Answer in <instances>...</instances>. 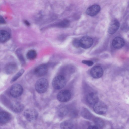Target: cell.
Returning a JSON list of instances; mask_svg holds the SVG:
<instances>
[{"label": "cell", "instance_id": "cell-24", "mask_svg": "<svg viewBox=\"0 0 129 129\" xmlns=\"http://www.w3.org/2000/svg\"><path fill=\"white\" fill-rule=\"evenodd\" d=\"M70 24L69 21L66 19L63 20L58 24L59 26L62 28H65L68 26Z\"/></svg>", "mask_w": 129, "mask_h": 129}, {"label": "cell", "instance_id": "cell-7", "mask_svg": "<svg viewBox=\"0 0 129 129\" xmlns=\"http://www.w3.org/2000/svg\"><path fill=\"white\" fill-rule=\"evenodd\" d=\"M93 110L94 112L97 114L103 115L106 112L107 107L103 103L99 101L94 105Z\"/></svg>", "mask_w": 129, "mask_h": 129}, {"label": "cell", "instance_id": "cell-22", "mask_svg": "<svg viewBox=\"0 0 129 129\" xmlns=\"http://www.w3.org/2000/svg\"><path fill=\"white\" fill-rule=\"evenodd\" d=\"M93 120L98 128H102L103 127L104 123L102 119L99 118L94 117Z\"/></svg>", "mask_w": 129, "mask_h": 129}, {"label": "cell", "instance_id": "cell-25", "mask_svg": "<svg viewBox=\"0 0 129 129\" xmlns=\"http://www.w3.org/2000/svg\"><path fill=\"white\" fill-rule=\"evenodd\" d=\"M72 44L75 47L78 48L80 46V40L77 39H74L72 41Z\"/></svg>", "mask_w": 129, "mask_h": 129}, {"label": "cell", "instance_id": "cell-12", "mask_svg": "<svg viewBox=\"0 0 129 129\" xmlns=\"http://www.w3.org/2000/svg\"><path fill=\"white\" fill-rule=\"evenodd\" d=\"M112 44L114 48L116 49H119L124 46L125 44V41L121 37H117L113 40Z\"/></svg>", "mask_w": 129, "mask_h": 129}, {"label": "cell", "instance_id": "cell-18", "mask_svg": "<svg viewBox=\"0 0 129 129\" xmlns=\"http://www.w3.org/2000/svg\"><path fill=\"white\" fill-rule=\"evenodd\" d=\"M10 35L7 31L5 30H1L0 31V41L1 43L5 42L10 38Z\"/></svg>", "mask_w": 129, "mask_h": 129}, {"label": "cell", "instance_id": "cell-15", "mask_svg": "<svg viewBox=\"0 0 129 129\" xmlns=\"http://www.w3.org/2000/svg\"><path fill=\"white\" fill-rule=\"evenodd\" d=\"M11 116L8 113L5 111H2L0 113V123L3 124L8 122L11 120Z\"/></svg>", "mask_w": 129, "mask_h": 129}, {"label": "cell", "instance_id": "cell-14", "mask_svg": "<svg viewBox=\"0 0 129 129\" xmlns=\"http://www.w3.org/2000/svg\"><path fill=\"white\" fill-rule=\"evenodd\" d=\"M17 65L14 63H10L8 64L5 67V70L6 73L8 74H12L17 70Z\"/></svg>", "mask_w": 129, "mask_h": 129}, {"label": "cell", "instance_id": "cell-9", "mask_svg": "<svg viewBox=\"0 0 129 129\" xmlns=\"http://www.w3.org/2000/svg\"><path fill=\"white\" fill-rule=\"evenodd\" d=\"M90 73L92 77L95 79H98L102 76L103 70L101 66H95L91 69Z\"/></svg>", "mask_w": 129, "mask_h": 129}, {"label": "cell", "instance_id": "cell-20", "mask_svg": "<svg viewBox=\"0 0 129 129\" xmlns=\"http://www.w3.org/2000/svg\"><path fill=\"white\" fill-rule=\"evenodd\" d=\"M73 124L71 121L66 120L62 122L60 124L61 129H72Z\"/></svg>", "mask_w": 129, "mask_h": 129}, {"label": "cell", "instance_id": "cell-19", "mask_svg": "<svg viewBox=\"0 0 129 129\" xmlns=\"http://www.w3.org/2000/svg\"><path fill=\"white\" fill-rule=\"evenodd\" d=\"M81 114L83 117L87 119L93 120L94 118L91 113L86 108H84L82 110Z\"/></svg>", "mask_w": 129, "mask_h": 129}, {"label": "cell", "instance_id": "cell-5", "mask_svg": "<svg viewBox=\"0 0 129 129\" xmlns=\"http://www.w3.org/2000/svg\"><path fill=\"white\" fill-rule=\"evenodd\" d=\"M93 43L92 38L88 36H85L80 40V46L84 49L90 48Z\"/></svg>", "mask_w": 129, "mask_h": 129}, {"label": "cell", "instance_id": "cell-11", "mask_svg": "<svg viewBox=\"0 0 129 129\" xmlns=\"http://www.w3.org/2000/svg\"><path fill=\"white\" fill-rule=\"evenodd\" d=\"M119 26L120 23L116 19L112 20L109 26L108 32L111 34H114L118 30Z\"/></svg>", "mask_w": 129, "mask_h": 129}, {"label": "cell", "instance_id": "cell-27", "mask_svg": "<svg viewBox=\"0 0 129 129\" xmlns=\"http://www.w3.org/2000/svg\"><path fill=\"white\" fill-rule=\"evenodd\" d=\"M0 22L1 24L5 23V21L3 18L1 16L0 17Z\"/></svg>", "mask_w": 129, "mask_h": 129}, {"label": "cell", "instance_id": "cell-16", "mask_svg": "<svg viewBox=\"0 0 129 129\" xmlns=\"http://www.w3.org/2000/svg\"><path fill=\"white\" fill-rule=\"evenodd\" d=\"M86 98L88 103L91 105H94L99 101L97 95L93 92L88 93L87 96Z\"/></svg>", "mask_w": 129, "mask_h": 129}, {"label": "cell", "instance_id": "cell-6", "mask_svg": "<svg viewBox=\"0 0 129 129\" xmlns=\"http://www.w3.org/2000/svg\"><path fill=\"white\" fill-rule=\"evenodd\" d=\"M71 97V93L70 91L67 90L61 91L58 94L57 99L60 101L64 102L68 101Z\"/></svg>", "mask_w": 129, "mask_h": 129}, {"label": "cell", "instance_id": "cell-10", "mask_svg": "<svg viewBox=\"0 0 129 129\" xmlns=\"http://www.w3.org/2000/svg\"><path fill=\"white\" fill-rule=\"evenodd\" d=\"M100 6L98 5L95 4L88 7L86 11V14L91 16H94L97 15L100 10Z\"/></svg>", "mask_w": 129, "mask_h": 129}, {"label": "cell", "instance_id": "cell-13", "mask_svg": "<svg viewBox=\"0 0 129 129\" xmlns=\"http://www.w3.org/2000/svg\"><path fill=\"white\" fill-rule=\"evenodd\" d=\"M10 108L11 110L16 113H19L24 109V107L21 103L18 101H14L11 104Z\"/></svg>", "mask_w": 129, "mask_h": 129}, {"label": "cell", "instance_id": "cell-8", "mask_svg": "<svg viewBox=\"0 0 129 129\" xmlns=\"http://www.w3.org/2000/svg\"><path fill=\"white\" fill-rule=\"evenodd\" d=\"M48 70L47 66L44 64H41L37 67L35 69L34 72L37 76L41 77L45 75Z\"/></svg>", "mask_w": 129, "mask_h": 129}, {"label": "cell", "instance_id": "cell-29", "mask_svg": "<svg viewBox=\"0 0 129 129\" xmlns=\"http://www.w3.org/2000/svg\"><path fill=\"white\" fill-rule=\"evenodd\" d=\"M25 23L26 24V25H29V23L27 22V21H25Z\"/></svg>", "mask_w": 129, "mask_h": 129}, {"label": "cell", "instance_id": "cell-4", "mask_svg": "<svg viewBox=\"0 0 129 129\" xmlns=\"http://www.w3.org/2000/svg\"><path fill=\"white\" fill-rule=\"evenodd\" d=\"M23 89L22 86L18 84L13 85L11 87L10 93L11 95L14 98L20 96L22 94Z\"/></svg>", "mask_w": 129, "mask_h": 129}, {"label": "cell", "instance_id": "cell-1", "mask_svg": "<svg viewBox=\"0 0 129 129\" xmlns=\"http://www.w3.org/2000/svg\"><path fill=\"white\" fill-rule=\"evenodd\" d=\"M49 86L48 81L46 79L41 78L36 82L35 88L36 91L40 93H43L47 90Z\"/></svg>", "mask_w": 129, "mask_h": 129}, {"label": "cell", "instance_id": "cell-17", "mask_svg": "<svg viewBox=\"0 0 129 129\" xmlns=\"http://www.w3.org/2000/svg\"><path fill=\"white\" fill-rule=\"evenodd\" d=\"M67 106L63 105L59 106L57 108V113L60 117H63L67 114L69 112Z\"/></svg>", "mask_w": 129, "mask_h": 129}, {"label": "cell", "instance_id": "cell-23", "mask_svg": "<svg viewBox=\"0 0 129 129\" xmlns=\"http://www.w3.org/2000/svg\"><path fill=\"white\" fill-rule=\"evenodd\" d=\"M24 72V70L23 69H22L20 70L11 80V83H12L16 81L22 75Z\"/></svg>", "mask_w": 129, "mask_h": 129}, {"label": "cell", "instance_id": "cell-3", "mask_svg": "<svg viewBox=\"0 0 129 129\" xmlns=\"http://www.w3.org/2000/svg\"><path fill=\"white\" fill-rule=\"evenodd\" d=\"M24 115L28 121L32 122L36 120L38 116L37 111L33 109L29 108L26 110L24 112Z\"/></svg>", "mask_w": 129, "mask_h": 129}, {"label": "cell", "instance_id": "cell-2", "mask_svg": "<svg viewBox=\"0 0 129 129\" xmlns=\"http://www.w3.org/2000/svg\"><path fill=\"white\" fill-rule=\"evenodd\" d=\"M66 83L65 77L59 75L55 77L52 81V85L54 88L56 89H61L65 86Z\"/></svg>", "mask_w": 129, "mask_h": 129}, {"label": "cell", "instance_id": "cell-28", "mask_svg": "<svg viewBox=\"0 0 129 129\" xmlns=\"http://www.w3.org/2000/svg\"><path fill=\"white\" fill-rule=\"evenodd\" d=\"M87 129H99V128L97 127L92 126L89 127Z\"/></svg>", "mask_w": 129, "mask_h": 129}, {"label": "cell", "instance_id": "cell-21", "mask_svg": "<svg viewBox=\"0 0 129 129\" xmlns=\"http://www.w3.org/2000/svg\"><path fill=\"white\" fill-rule=\"evenodd\" d=\"M37 56V53L34 50L32 49L29 50L26 54L27 58L30 60L35 59L36 58Z\"/></svg>", "mask_w": 129, "mask_h": 129}, {"label": "cell", "instance_id": "cell-26", "mask_svg": "<svg viewBox=\"0 0 129 129\" xmlns=\"http://www.w3.org/2000/svg\"><path fill=\"white\" fill-rule=\"evenodd\" d=\"M82 63L89 66H92L94 63L92 61L89 60H83Z\"/></svg>", "mask_w": 129, "mask_h": 129}]
</instances>
